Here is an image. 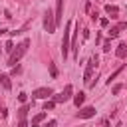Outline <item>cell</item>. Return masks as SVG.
Returning <instances> with one entry per match:
<instances>
[{
  "label": "cell",
  "instance_id": "cell-1",
  "mask_svg": "<svg viewBox=\"0 0 127 127\" xmlns=\"http://www.w3.org/2000/svg\"><path fill=\"white\" fill-rule=\"evenodd\" d=\"M28 46H30V40H28V38L22 40V44H18V46L12 50V56H10V60H8V65H16V64L20 62V58L28 52Z\"/></svg>",
  "mask_w": 127,
  "mask_h": 127
},
{
  "label": "cell",
  "instance_id": "cell-2",
  "mask_svg": "<svg viewBox=\"0 0 127 127\" xmlns=\"http://www.w3.org/2000/svg\"><path fill=\"white\" fill-rule=\"evenodd\" d=\"M44 28H46L48 34H54L56 28H58V24H56V14H54L50 8L44 12Z\"/></svg>",
  "mask_w": 127,
  "mask_h": 127
},
{
  "label": "cell",
  "instance_id": "cell-3",
  "mask_svg": "<svg viewBox=\"0 0 127 127\" xmlns=\"http://www.w3.org/2000/svg\"><path fill=\"white\" fill-rule=\"evenodd\" d=\"M69 34H71V20L65 24V30H64V40H62V56H64V60L69 56Z\"/></svg>",
  "mask_w": 127,
  "mask_h": 127
},
{
  "label": "cell",
  "instance_id": "cell-4",
  "mask_svg": "<svg viewBox=\"0 0 127 127\" xmlns=\"http://www.w3.org/2000/svg\"><path fill=\"white\" fill-rule=\"evenodd\" d=\"M95 67H97V56H91L87 65H85V71H83V83L85 85H91V75H93Z\"/></svg>",
  "mask_w": 127,
  "mask_h": 127
},
{
  "label": "cell",
  "instance_id": "cell-5",
  "mask_svg": "<svg viewBox=\"0 0 127 127\" xmlns=\"http://www.w3.org/2000/svg\"><path fill=\"white\" fill-rule=\"evenodd\" d=\"M71 97H73V87L67 83V85L64 87V91H62V93L54 95V101H56V103H65V101H69Z\"/></svg>",
  "mask_w": 127,
  "mask_h": 127
},
{
  "label": "cell",
  "instance_id": "cell-6",
  "mask_svg": "<svg viewBox=\"0 0 127 127\" xmlns=\"http://www.w3.org/2000/svg\"><path fill=\"white\" fill-rule=\"evenodd\" d=\"M32 95H34L36 99H50V97L54 95V91H52V87H38V89L32 91Z\"/></svg>",
  "mask_w": 127,
  "mask_h": 127
},
{
  "label": "cell",
  "instance_id": "cell-7",
  "mask_svg": "<svg viewBox=\"0 0 127 127\" xmlns=\"http://www.w3.org/2000/svg\"><path fill=\"white\" fill-rule=\"evenodd\" d=\"M93 115H95V107H91V105L81 107V109L77 111V119H89V117H93Z\"/></svg>",
  "mask_w": 127,
  "mask_h": 127
},
{
  "label": "cell",
  "instance_id": "cell-8",
  "mask_svg": "<svg viewBox=\"0 0 127 127\" xmlns=\"http://www.w3.org/2000/svg\"><path fill=\"white\" fill-rule=\"evenodd\" d=\"M56 24H62V16H64V0H56Z\"/></svg>",
  "mask_w": 127,
  "mask_h": 127
},
{
  "label": "cell",
  "instance_id": "cell-9",
  "mask_svg": "<svg viewBox=\"0 0 127 127\" xmlns=\"http://www.w3.org/2000/svg\"><path fill=\"white\" fill-rule=\"evenodd\" d=\"M125 26H127L125 22H119L117 26H113V28L109 30V38H117V36H119V32H121V30H123Z\"/></svg>",
  "mask_w": 127,
  "mask_h": 127
},
{
  "label": "cell",
  "instance_id": "cell-10",
  "mask_svg": "<svg viewBox=\"0 0 127 127\" xmlns=\"http://www.w3.org/2000/svg\"><path fill=\"white\" fill-rule=\"evenodd\" d=\"M115 56H117V58H121V60L127 56V44H125V42H121V44L117 46V50H115Z\"/></svg>",
  "mask_w": 127,
  "mask_h": 127
},
{
  "label": "cell",
  "instance_id": "cell-11",
  "mask_svg": "<svg viewBox=\"0 0 127 127\" xmlns=\"http://www.w3.org/2000/svg\"><path fill=\"white\" fill-rule=\"evenodd\" d=\"M0 83H2V87H4V89H12L10 75H6V73H0Z\"/></svg>",
  "mask_w": 127,
  "mask_h": 127
},
{
  "label": "cell",
  "instance_id": "cell-12",
  "mask_svg": "<svg viewBox=\"0 0 127 127\" xmlns=\"http://www.w3.org/2000/svg\"><path fill=\"white\" fill-rule=\"evenodd\" d=\"M28 111H30V105H28V103H24V105H22V107L18 109V119H26Z\"/></svg>",
  "mask_w": 127,
  "mask_h": 127
},
{
  "label": "cell",
  "instance_id": "cell-13",
  "mask_svg": "<svg viewBox=\"0 0 127 127\" xmlns=\"http://www.w3.org/2000/svg\"><path fill=\"white\" fill-rule=\"evenodd\" d=\"M44 119H46V111H42V113H38V115H36V117L32 119V127H38V125H40V123H42Z\"/></svg>",
  "mask_w": 127,
  "mask_h": 127
},
{
  "label": "cell",
  "instance_id": "cell-14",
  "mask_svg": "<svg viewBox=\"0 0 127 127\" xmlns=\"http://www.w3.org/2000/svg\"><path fill=\"white\" fill-rule=\"evenodd\" d=\"M83 101H85V93H81V91H79V93H75V95H73V103H75L77 107H79Z\"/></svg>",
  "mask_w": 127,
  "mask_h": 127
},
{
  "label": "cell",
  "instance_id": "cell-15",
  "mask_svg": "<svg viewBox=\"0 0 127 127\" xmlns=\"http://www.w3.org/2000/svg\"><path fill=\"white\" fill-rule=\"evenodd\" d=\"M105 12H107V14H113L111 18H117V12H119V8H117V6H111V4H107V6H105Z\"/></svg>",
  "mask_w": 127,
  "mask_h": 127
},
{
  "label": "cell",
  "instance_id": "cell-16",
  "mask_svg": "<svg viewBox=\"0 0 127 127\" xmlns=\"http://www.w3.org/2000/svg\"><path fill=\"white\" fill-rule=\"evenodd\" d=\"M121 71H123V65H121V67H119V69H115V71H113V73H111V75H109V79H107V83H111V81H113V79H115V77H117V75H119V73H121Z\"/></svg>",
  "mask_w": 127,
  "mask_h": 127
},
{
  "label": "cell",
  "instance_id": "cell-17",
  "mask_svg": "<svg viewBox=\"0 0 127 127\" xmlns=\"http://www.w3.org/2000/svg\"><path fill=\"white\" fill-rule=\"evenodd\" d=\"M54 107H56V101H54V99H52V101L46 99V103H44V111H50V109H54Z\"/></svg>",
  "mask_w": 127,
  "mask_h": 127
},
{
  "label": "cell",
  "instance_id": "cell-18",
  "mask_svg": "<svg viewBox=\"0 0 127 127\" xmlns=\"http://www.w3.org/2000/svg\"><path fill=\"white\" fill-rule=\"evenodd\" d=\"M48 67H50V73H52V77H58V69H56V65H54L52 62L48 64Z\"/></svg>",
  "mask_w": 127,
  "mask_h": 127
},
{
  "label": "cell",
  "instance_id": "cell-19",
  "mask_svg": "<svg viewBox=\"0 0 127 127\" xmlns=\"http://www.w3.org/2000/svg\"><path fill=\"white\" fill-rule=\"evenodd\" d=\"M121 87H123V85H121V83H115V85H113V87H111V93H113V95H117V93H119V91H121Z\"/></svg>",
  "mask_w": 127,
  "mask_h": 127
},
{
  "label": "cell",
  "instance_id": "cell-20",
  "mask_svg": "<svg viewBox=\"0 0 127 127\" xmlns=\"http://www.w3.org/2000/svg\"><path fill=\"white\" fill-rule=\"evenodd\" d=\"M109 50H111V42H109V40H107V42H105V44H103V52H109Z\"/></svg>",
  "mask_w": 127,
  "mask_h": 127
},
{
  "label": "cell",
  "instance_id": "cell-21",
  "mask_svg": "<svg viewBox=\"0 0 127 127\" xmlns=\"http://www.w3.org/2000/svg\"><path fill=\"white\" fill-rule=\"evenodd\" d=\"M18 127H28V121L26 119H18Z\"/></svg>",
  "mask_w": 127,
  "mask_h": 127
},
{
  "label": "cell",
  "instance_id": "cell-22",
  "mask_svg": "<svg viewBox=\"0 0 127 127\" xmlns=\"http://www.w3.org/2000/svg\"><path fill=\"white\" fill-rule=\"evenodd\" d=\"M26 97H28V95H26V93H24V91H22V93H20V95H18V99H20V101H22V103H24V101H26Z\"/></svg>",
  "mask_w": 127,
  "mask_h": 127
},
{
  "label": "cell",
  "instance_id": "cell-23",
  "mask_svg": "<svg viewBox=\"0 0 127 127\" xmlns=\"http://www.w3.org/2000/svg\"><path fill=\"white\" fill-rule=\"evenodd\" d=\"M6 50H8V52H12V50H14V46H12V42H8V44H6Z\"/></svg>",
  "mask_w": 127,
  "mask_h": 127
},
{
  "label": "cell",
  "instance_id": "cell-24",
  "mask_svg": "<svg viewBox=\"0 0 127 127\" xmlns=\"http://www.w3.org/2000/svg\"><path fill=\"white\" fill-rule=\"evenodd\" d=\"M44 127H56V121H48V123H46Z\"/></svg>",
  "mask_w": 127,
  "mask_h": 127
}]
</instances>
